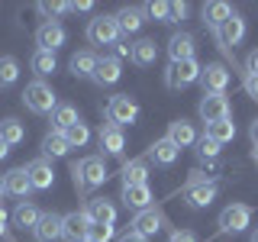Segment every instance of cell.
I'll use <instances>...</instances> for the list:
<instances>
[{"label": "cell", "instance_id": "obj_51", "mask_svg": "<svg viewBox=\"0 0 258 242\" xmlns=\"http://www.w3.org/2000/svg\"><path fill=\"white\" fill-rule=\"evenodd\" d=\"M4 194H7V188H4V174H0V197H4Z\"/></svg>", "mask_w": 258, "mask_h": 242}, {"label": "cell", "instance_id": "obj_26", "mask_svg": "<svg viewBox=\"0 0 258 242\" xmlns=\"http://www.w3.org/2000/svg\"><path fill=\"white\" fill-rule=\"evenodd\" d=\"M97 58H100V55H97L94 48H81V52H75L71 62H68L71 75H75V78H91L94 68H97Z\"/></svg>", "mask_w": 258, "mask_h": 242}, {"label": "cell", "instance_id": "obj_11", "mask_svg": "<svg viewBox=\"0 0 258 242\" xmlns=\"http://www.w3.org/2000/svg\"><path fill=\"white\" fill-rule=\"evenodd\" d=\"M184 191V200H187V207L194 210H204L210 207L216 200V194H220V184L210 177V181H200V184H187V188H181Z\"/></svg>", "mask_w": 258, "mask_h": 242}, {"label": "cell", "instance_id": "obj_1", "mask_svg": "<svg viewBox=\"0 0 258 242\" xmlns=\"http://www.w3.org/2000/svg\"><path fill=\"white\" fill-rule=\"evenodd\" d=\"M107 177H110V171H107V161L100 155H87L81 161H71V181H75V191L81 197H87L94 188H103Z\"/></svg>", "mask_w": 258, "mask_h": 242}, {"label": "cell", "instance_id": "obj_44", "mask_svg": "<svg viewBox=\"0 0 258 242\" xmlns=\"http://www.w3.org/2000/svg\"><path fill=\"white\" fill-rule=\"evenodd\" d=\"M116 58H133V42L129 39H119L116 42Z\"/></svg>", "mask_w": 258, "mask_h": 242}, {"label": "cell", "instance_id": "obj_54", "mask_svg": "<svg viewBox=\"0 0 258 242\" xmlns=\"http://www.w3.org/2000/svg\"><path fill=\"white\" fill-rule=\"evenodd\" d=\"M81 242H94V239H91V236H87V239H81Z\"/></svg>", "mask_w": 258, "mask_h": 242}, {"label": "cell", "instance_id": "obj_38", "mask_svg": "<svg viewBox=\"0 0 258 242\" xmlns=\"http://www.w3.org/2000/svg\"><path fill=\"white\" fill-rule=\"evenodd\" d=\"M142 13L152 16V20H158V23H171V4H161V0H155V4H145Z\"/></svg>", "mask_w": 258, "mask_h": 242}, {"label": "cell", "instance_id": "obj_34", "mask_svg": "<svg viewBox=\"0 0 258 242\" xmlns=\"http://www.w3.org/2000/svg\"><path fill=\"white\" fill-rule=\"evenodd\" d=\"M0 139H4L7 145H20L23 139H26V129H23L20 119L7 116V119H0Z\"/></svg>", "mask_w": 258, "mask_h": 242}, {"label": "cell", "instance_id": "obj_48", "mask_svg": "<svg viewBox=\"0 0 258 242\" xmlns=\"http://www.w3.org/2000/svg\"><path fill=\"white\" fill-rule=\"evenodd\" d=\"M7 223H10V216H7L4 204H0V236H7Z\"/></svg>", "mask_w": 258, "mask_h": 242}, {"label": "cell", "instance_id": "obj_15", "mask_svg": "<svg viewBox=\"0 0 258 242\" xmlns=\"http://www.w3.org/2000/svg\"><path fill=\"white\" fill-rule=\"evenodd\" d=\"M87 232H91V220H87L84 210H75V213L64 216V223H61V239L81 242V239H87Z\"/></svg>", "mask_w": 258, "mask_h": 242}, {"label": "cell", "instance_id": "obj_45", "mask_svg": "<svg viewBox=\"0 0 258 242\" xmlns=\"http://www.w3.org/2000/svg\"><path fill=\"white\" fill-rule=\"evenodd\" d=\"M245 71L248 75H258V48H252V52L245 55Z\"/></svg>", "mask_w": 258, "mask_h": 242}, {"label": "cell", "instance_id": "obj_3", "mask_svg": "<svg viewBox=\"0 0 258 242\" xmlns=\"http://www.w3.org/2000/svg\"><path fill=\"white\" fill-rule=\"evenodd\" d=\"M23 107H26L29 113H39V116H45V113H52L55 107H58V97H55V91L45 84V81H32V84H26V91H23Z\"/></svg>", "mask_w": 258, "mask_h": 242}, {"label": "cell", "instance_id": "obj_7", "mask_svg": "<svg viewBox=\"0 0 258 242\" xmlns=\"http://www.w3.org/2000/svg\"><path fill=\"white\" fill-rule=\"evenodd\" d=\"M213 39H216V45H220L223 52L229 55L232 48H236V45L242 42V39H245V20H242L239 13H232L229 20H226L223 26H220V29L213 32Z\"/></svg>", "mask_w": 258, "mask_h": 242}, {"label": "cell", "instance_id": "obj_16", "mask_svg": "<svg viewBox=\"0 0 258 242\" xmlns=\"http://www.w3.org/2000/svg\"><path fill=\"white\" fill-rule=\"evenodd\" d=\"M97 142H100L103 155H113V158H119V155H123V149H126L123 129H116V126H110V123L100 126V133H97Z\"/></svg>", "mask_w": 258, "mask_h": 242}, {"label": "cell", "instance_id": "obj_14", "mask_svg": "<svg viewBox=\"0 0 258 242\" xmlns=\"http://www.w3.org/2000/svg\"><path fill=\"white\" fill-rule=\"evenodd\" d=\"M26 174H29L32 191H48V188H55V168H52V161H48V158L29 161V165H26Z\"/></svg>", "mask_w": 258, "mask_h": 242}, {"label": "cell", "instance_id": "obj_50", "mask_svg": "<svg viewBox=\"0 0 258 242\" xmlns=\"http://www.w3.org/2000/svg\"><path fill=\"white\" fill-rule=\"evenodd\" d=\"M7 155H10V145H7V142H4V139H0V161H4V158H7Z\"/></svg>", "mask_w": 258, "mask_h": 242}, {"label": "cell", "instance_id": "obj_37", "mask_svg": "<svg viewBox=\"0 0 258 242\" xmlns=\"http://www.w3.org/2000/svg\"><path fill=\"white\" fill-rule=\"evenodd\" d=\"M64 139H68L71 149H75V145L81 149V145H87V142H91V129H87L84 119H81V123H75L71 129H64Z\"/></svg>", "mask_w": 258, "mask_h": 242}, {"label": "cell", "instance_id": "obj_2", "mask_svg": "<svg viewBox=\"0 0 258 242\" xmlns=\"http://www.w3.org/2000/svg\"><path fill=\"white\" fill-rule=\"evenodd\" d=\"M103 116H107V123L116 126V129L133 126L136 119H139V103H136L129 94H113L107 100V107H103Z\"/></svg>", "mask_w": 258, "mask_h": 242}, {"label": "cell", "instance_id": "obj_20", "mask_svg": "<svg viewBox=\"0 0 258 242\" xmlns=\"http://www.w3.org/2000/svg\"><path fill=\"white\" fill-rule=\"evenodd\" d=\"M168 139H171L177 149H187V145H197V129H194L190 119H171L168 123Z\"/></svg>", "mask_w": 258, "mask_h": 242}, {"label": "cell", "instance_id": "obj_8", "mask_svg": "<svg viewBox=\"0 0 258 242\" xmlns=\"http://www.w3.org/2000/svg\"><path fill=\"white\" fill-rule=\"evenodd\" d=\"M197 113L207 126L220 123V119H229V97L226 94H204L200 103H197Z\"/></svg>", "mask_w": 258, "mask_h": 242}, {"label": "cell", "instance_id": "obj_46", "mask_svg": "<svg viewBox=\"0 0 258 242\" xmlns=\"http://www.w3.org/2000/svg\"><path fill=\"white\" fill-rule=\"evenodd\" d=\"M116 242H149V239H142V236H139V232H133V229H126V232H123V236H119Z\"/></svg>", "mask_w": 258, "mask_h": 242}, {"label": "cell", "instance_id": "obj_53", "mask_svg": "<svg viewBox=\"0 0 258 242\" xmlns=\"http://www.w3.org/2000/svg\"><path fill=\"white\" fill-rule=\"evenodd\" d=\"M252 242H258V229H255V232H252Z\"/></svg>", "mask_w": 258, "mask_h": 242}, {"label": "cell", "instance_id": "obj_4", "mask_svg": "<svg viewBox=\"0 0 258 242\" xmlns=\"http://www.w3.org/2000/svg\"><path fill=\"white\" fill-rule=\"evenodd\" d=\"M200 71H204V65L197 58H187V62H171L165 71V87H171V91H184V87L197 84L200 81Z\"/></svg>", "mask_w": 258, "mask_h": 242}, {"label": "cell", "instance_id": "obj_47", "mask_svg": "<svg viewBox=\"0 0 258 242\" xmlns=\"http://www.w3.org/2000/svg\"><path fill=\"white\" fill-rule=\"evenodd\" d=\"M71 10H75V13H91L94 4H91V0H81V4H71Z\"/></svg>", "mask_w": 258, "mask_h": 242}, {"label": "cell", "instance_id": "obj_23", "mask_svg": "<svg viewBox=\"0 0 258 242\" xmlns=\"http://www.w3.org/2000/svg\"><path fill=\"white\" fill-rule=\"evenodd\" d=\"M119 181H123V188L149 184V161H145V158H133V161H126L123 171H119Z\"/></svg>", "mask_w": 258, "mask_h": 242}, {"label": "cell", "instance_id": "obj_40", "mask_svg": "<svg viewBox=\"0 0 258 242\" xmlns=\"http://www.w3.org/2000/svg\"><path fill=\"white\" fill-rule=\"evenodd\" d=\"M68 10H71V4H61V0H55V4H39V13L48 16V20H52V16L68 13Z\"/></svg>", "mask_w": 258, "mask_h": 242}, {"label": "cell", "instance_id": "obj_33", "mask_svg": "<svg viewBox=\"0 0 258 242\" xmlns=\"http://www.w3.org/2000/svg\"><path fill=\"white\" fill-rule=\"evenodd\" d=\"M204 136H207V139H213L216 145H226V142L236 139V123H232V119H220V123H210Z\"/></svg>", "mask_w": 258, "mask_h": 242}, {"label": "cell", "instance_id": "obj_36", "mask_svg": "<svg viewBox=\"0 0 258 242\" xmlns=\"http://www.w3.org/2000/svg\"><path fill=\"white\" fill-rule=\"evenodd\" d=\"M20 81V62L13 55H0V87H13Z\"/></svg>", "mask_w": 258, "mask_h": 242}, {"label": "cell", "instance_id": "obj_32", "mask_svg": "<svg viewBox=\"0 0 258 242\" xmlns=\"http://www.w3.org/2000/svg\"><path fill=\"white\" fill-rule=\"evenodd\" d=\"M29 65H32V71L39 75V81L58 71V62H55V52H42V48H36V52H32Z\"/></svg>", "mask_w": 258, "mask_h": 242}, {"label": "cell", "instance_id": "obj_24", "mask_svg": "<svg viewBox=\"0 0 258 242\" xmlns=\"http://www.w3.org/2000/svg\"><path fill=\"white\" fill-rule=\"evenodd\" d=\"M4 188H7V194H13V197L26 200V197H29V191H32L26 168H10V171L4 174Z\"/></svg>", "mask_w": 258, "mask_h": 242}, {"label": "cell", "instance_id": "obj_21", "mask_svg": "<svg viewBox=\"0 0 258 242\" xmlns=\"http://www.w3.org/2000/svg\"><path fill=\"white\" fill-rule=\"evenodd\" d=\"M84 213H87L91 223H116V207H113V200H107V197H87Z\"/></svg>", "mask_w": 258, "mask_h": 242}, {"label": "cell", "instance_id": "obj_12", "mask_svg": "<svg viewBox=\"0 0 258 242\" xmlns=\"http://www.w3.org/2000/svg\"><path fill=\"white\" fill-rule=\"evenodd\" d=\"M64 39H68V32H64V26H61L58 20L39 23V29H36V45L42 48V52H55V48H61Z\"/></svg>", "mask_w": 258, "mask_h": 242}, {"label": "cell", "instance_id": "obj_29", "mask_svg": "<svg viewBox=\"0 0 258 242\" xmlns=\"http://www.w3.org/2000/svg\"><path fill=\"white\" fill-rule=\"evenodd\" d=\"M75 123H81V113L71 107V103H58V107L52 110V129L55 133H64V129H71Z\"/></svg>", "mask_w": 258, "mask_h": 242}, {"label": "cell", "instance_id": "obj_43", "mask_svg": "<svg viewBox=\"0 0 258 242\" xmlns=\"http://www.w3.org/2000/svg\"><path fill=\"white\" fill-rule=\"evenodd\" d=\"M184 16H187V4H184V0H177V4H171V23H181Z\"/></svg>", "mask_w": 258, "mask_h": 242}, {"label": "cell", "instance_id": "obj_27", "mask_svg": "<svg viewBox=\"0 0 258 242\" xmlns=\"http://www.w3.org/2000/svg\"><path fill=\"white\" fill-rule=\"evenodd\" d=\"M229 16H232V7H229V4H223V0L204 4V26H207L210 32H216L226 20H229Z\"/></svg>", "mask_w": 258, "mask_h": 242}, {"label": "cell", "instance_id": "obj_25", "mask_svg": "<svg viewBox=\"0 0 258 242\" xmlns=\"http://www.w3.org/2000/svg\"><path fill=\"white\" fill-rule=\"evenodd\" d=\"M119 200H123V204H126L129 210H136V213H139V210H149L155 197H152L149 184H136V188H123V194H119Z\"/></svg>", "mask_w": 258, "mask_h": 242}, {"label": "cell", "instance_id": "obj_39", "mask_svg": "<svg viewBox=\"0 0 258 242\" xmlns=\"http://www.w3.org/2000/svg\"><path fill=\"white\" fill-rule=\"evenodd\" d=\"M94 242H110L116 236V229H113V223H91V232H87Z\"/></svg>", "mask_w": 258, "mask_h": 242}, {"label": "cell", "instance_id": "obj_13", "mask_svg": "<svg viewBox=\"0 0 258 242\" xmlns=\"http://www.w3.org/2000/svg\"><path fill=\"white\" fill-rule=\"evenodd\" d=\"M119 78H123V65H119V58H116V55H100L91 81H94V84H100V87H113Z\"/></svg>", "mask_w": 258, "mask_h": 242}, {"label": "cell", "instance_id": "obj_10", "mask_svg": "<svg viewBox=\"0 0 258 242\" xmlns=\"http://www.w3.org/2000/svg\"><path fill=\"white\" fill-rule=\"evenodd\" d=\"M168 226V220L161 216V210L155 207H149V210H139V213L133 216V223H129V229L133 232H139L142 239H149V236H158L161 229Z\"/></svg>", "mask_w": 258, "mask_h": 242}, {"label": "cell", "instance_id": "obj_6", "mask_svg": "<svg viewBox=\"0 0 258 242\" xmlns=\"http://www.w3.org/2000/svg\"><path fill=\"white\" fill-rule=\"evenodd\" d=\"M252 223V207L248 204H226L220 210V232H245Z\"/></svg>", "mask_w": 258, "mask_h": 242}, {"label": "cell", "instance_id": "obj_35", "mask_svg": "<svg viewBox=\"0 0 258 242\" xmlns=\"http://www.w3.org/2000/svg\"><path fill=\"white\" fill-rule=\"evenodd\" d=\"M197 158L204 161L207 168H216L220 165V145H216L213 139H207V136H200L197 139Z\"/></svg>", "mask_w": 258, "mask_h": 242}, {"label": "cell", "instance_id": "obj_22", "mask_svg": "<svg viewBox=\"0 0 258 242\" xmlns=\"http://www.w3.org/2000/svg\"><path fill=\"white\" fill-rule=\"evenodd\" d=\"M113 16H116V23H119V32H123V39H129L133 32H139L142 23H145L142 7H119V13H113Z\"/></svg>", "mask_w": 258, "mask_h": 242}, {"label": "cell", "instance_id": "obj_30", "mask_svg": "<svg viewBox=\"0 0 258 242\" xmlns=\"http://www.w3.org/2000/svg\"><path fill=\"white\" fill-rule=\"evenodd\" d=\"M155 58H158L155 39H139V42H133V62L139 65V68H149V65H155Z\"/></svg>", "mask_w": 258, "mask_h": 242}, {"label": "cell", "instance_id": "obj_9", "mask_svg": "<svg viewBox=\"0 0 258 242\" xmlns=\"http://www.w3.org/2000/svg\"><path fill=\"white\" fill-rule=\"evenodd\" d=\"M229 78L232 75L223 62H210V65H204V71H200V87H204V94H226Z\"/></svg>", "mask_w": 258, "mask_h": 242}, {"label": "cell", "instance_id": "obj_41", "mask_svg": "<svg viewBox=\"0 0 258 242\" xmlns=\"http://www.w3.org/2000/svg\"><path fill=\"white\" fill-rule=\"evenodd\" d=\"M242 87H245V94L252 97V100H258V75H242Z\"/></svg>", "mask_w": 258, "mask_h": 242}, {"label": "cell", "instance_id": "obj_49", "mask_svg": "<svg viewBox=\"0 0 258 242\" xmlns=\"http://www.w3.org/2000/svg\"><path fill=\"white\" fill-rule=\"evenodd\" d=\"M248 139H252L255 149H258V119H252V126H248Z\"/></svg>", "mask_w": 258, "mask_h": 242}, {"label": "cell", "instance_id": "obj_52", "mask_svg": "<svg viewBox=\"0 0 258 242\" xmlns=\"http://www.w3.org/2000/svg\"><path fill=\"white\" fill-rule=\"evenodd\" d=\"M252 158H255V165H258V149H255V152H252Z\"/></svg>", "mask_w": 258, "mask_h": 242}, {"label": "cell", "instance_id": "obj_31", "mask_svg": "<svg viewBox=\"0 0 258 242\" xmlns=\"http://www.w3.org/2000/svg\"><path fill=\"white\" fill-rule=\"evenodd\" d=\"M71 152V145L68 139H64V133H48L45 139H42V158H61V155H68Z\"/></svg>", "mask_w": 258, "mask_h": 242}, {"label": "cell", "instance_id": "obj_42", "mask_svg": "<svg viewBox=\"0 0 258 242\" xmlns=\"http://www.w3.org/2000/svg\"><path fill=\"white\" fill-rule=\"evenodd\" d=\"M168 242H200L197 236H194L190 229H174L171 236H168Z\"/></svg>", "mask_w": 258, "mask_h": 242}, {"label": "cell", "instance_id": "obj_5", "mask_svg": "<svg viewBox=\"0 0 258 242\" xmlns=\"http://www.w3.org/2000/svg\"><path fill=\"white\" fill-rule=\"evenodd\" d=\"M119 39H123V32H119L116 16L100 13V16H94V20L87 23V42L91 45H116Z\"/></svg>", "mask_w": 258, "mask_h": 242}, {"label": "cell", "instance_id": "obj_28", "mask_svg": "<svg viewBox=\"0 0 258 242\" xmlns=\"http://www.w3.org/2000/svg\"><path fill=\"white\" fill-rule=\"evenodd\" d=\"M39 216H42V210L32 204V200H20L16 210H13V226L16 229H36Z\"/></svg>", "mask_w": 258, "mask_h": 242}, {"label": "cell", "instance_id": "obj_19", "mask_svg": "<svg viewBox=\"0 0 258 242\" xmlns=\"http://www.w3.org/2000/svg\"><path fill=\"white\" fill-rule=\"evenodd\" d=\"M194 52H197V39L190 36V32H174L171 36V42H168V58L171 62H187L194 58Z\"/></svg>", "mask_w": 258, "mask_h": 242}, {"label": "cell", "instance_id": "obj_17", "mask_svg": "<svg viewBox=\"0 0 258 242\" xmlns=\"http://www.w3.org/2000/svg\"><path fill=\"white\" fill-rule=\"evenodd\" d=\"M177 155H181V149H177V145L168 139H155L149 145V152H145V161H155V165H161V168H168V165H174L177 161Z\"/></svg>", "mask_w": 258, "mask_h": 242}, {"label": "cell", "instance_id": "obj_18", "mask_svg": "<svg viewBox=\"0 0 258 242\" xmlns=\"http://www.w3.org/2000/svg\"><path fill=\"white\" fill-rule=\"evenodd\" d=\"M61 223H64V216L61 213H42L39 216V223H36V229H32V236H36V242H55V239H61Z\"/></svg>", "mask_w": 258, "mask_h": 242}]
</instances>
